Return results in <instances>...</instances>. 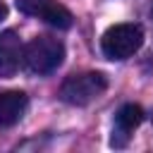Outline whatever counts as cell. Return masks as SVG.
I'll use <instances>...</instances> for the list:
<instances>
[{"mask_svg":"<svg viewBox=\"0 0 153 153\" xmlns=\"http://www.w3.org/2000/svg\"><path fill=\"white\" fill-rule=\"evenodd\" d=\"M24 65V43L17 31H0V76L10 79Z\"/></svg>","mask_w":153,"mask_h":153,"instance_id":"5","label":"cell"},{"mask_svg":"<svg viewBox=\"0 0 153 153\" xmlns=\"http://www.w3.org/2000/svg\"><path fill=\"white\" fill-rule=\"evenodd\" d=\"M17 10L22 14L43 19L45 24H50L55 29H69L74 22L72 12L65 5H60L57 0H17Z\"/></svg>","mask_w":153,"mask_h":153,"instance_id":"4","label":"cell"},{"mask_svg":"<svg viewBox=\"0 0 153 153\" xmlns=\"http://www.w3.org/2000/svg\"><path fill=\"white\" fill-rule=\"evenodd\" d=\"M29 108V96L24 91H2L0 93V127H14Z\"/></svg>","mask_w":153,"mask_h":153,"instance_id":"7","label":"cell"},{"mask_svg":"<svg viewBox=\"0 0 153 153\" xmlns=\"http://www.w3.org/2000/svg\"><path fill=\"white\" fill-rule=\"evenodd\" d=\"M65 60V45L62 41L53 36H38L24 48V65L29 67L31 74H50L55 72Z\"/></svg>","mask_w":153,"mask_h":153,"instance_id":"2","label":"cell"},{"mask_svg":"<svg viewBox=\"0 0 153 153\" xmlns=\"http://www.w3.org/2000/svg\"><path fill=\"white\" fill-rule=\"evenodd\" d=\"M108 88V79L100 72H84L72 74L60 86V98L69 105H88L96 98H100Z\"/></svg>","mask_w":153,"mask_h":153,"instance_id":"3","label":"cell"},{"mask_svg":"<svg viewBox=\"0 0 153 153\" xmlns=\"http://www.w3.org/2000/svg\"><path fill=\"white\" fill-rule=\"evenodd\" d=\"M143 120H146V112H143L141 105H136V103H127V105H122V108L117 110V115H115V127H112L110 146H115V148H124L127 141H129V136H131V131H134Z\"/></svg>","mask_w":153,"mask_h":153,"instance_id":"6","label":"cell"},{"mask_svg":"<svg viewBox=\"0 0 153 153\" xmlns=\"http://www.w3.org/2000/svg\"><path fill=\"white\" fill-rule=\"evenodd\" d=\"M5 17H7V7H5V5H2V2H0V22H2V19H5Z\"/></svg>","mask_w":153,"mask_h":153,"instance_id":"8","label":"cell"},{"mask_svg":"<svg viewBox=\"0 0 153 153\" xmlns=\"http://www.w3.org/2000/svg\"><path fill=\"white\" fill-rule=\"evenodd\" d=\"M143 45V29L141 24L124 22L110 26L100 38V50L108 60H127Z\"/></svg>","mask_w":153,"mask_h":153,"instance_id":"1","label":"cell"}]
</instances>
